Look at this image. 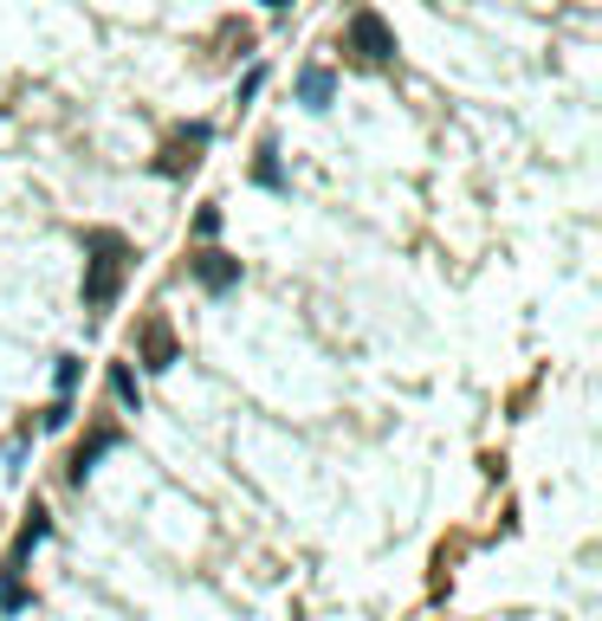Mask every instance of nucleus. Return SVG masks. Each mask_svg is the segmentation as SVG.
I'll list each match as a JSON object with an SVG mask.
<instances>
[{"label":"nucleus","instance_id":"nucleus-1","mask_svg":"<svg viewBox=\"0 0 602 621\" xmlns=\"http://www.w3.org/2000/svg\"><path fill=\"white\" fill-rule=\"evenodd\" d=\"M117 279H123V240L117 233H91V279H84V304L104 311L117 298Z\"/></svg>","mask_w":602,"mask_h":621},{"label":"nucleus","instance_id":"nucleus-2","mask_svg":"<svg viewBox=\"0 0 602 621\" xmlns=\"http://www.w3.org/2000/svg\"><path fill=\"white\" fill-rule=\"evenodd\" d=\"M350 46H357L370 66H389V52H395V39H389V27H382L377 13H357V20H350Z\"/></svg>","mask_w":602,"mask_h":621},{"label":"nucleus","instance_id":"nucleus-3","mask_svg":"<svg viewBox=\"0 0 602 621\" xmlns=\"http://www.w3.org/2000/svg\"><path fill=\"white\" fill-rule=\"evenodd\" d=\"M117 440H123L117 428H91V434L78 440V453H72V485H84V479H91V467H98V460L111 453Z\"/></svg>","mask_w":602,"mask_h":621},{"label":"nucleus","instance_id":"nucleus-4","mask_svg":"<svg viewBox=\"0 0 602 621\" xmlns=\"http://www.w3.org/2000/svg\"><path fill=\"white\" fill-rule=\"evenodd\" d=\"M338 98V78H331V66H304L299 72V104L304 110H324Z\"/></svg>","mask_w":602,"mask_h":621},{"label":"nucleus","instance_id":"nucleus-5","mask_svg":"<svg viewBox=\"0 0 602 621\" xmlns=\"http://www.w3.org/2000/svg\"><path fill=\"white\" fill-rule=\"evenodd\" d=\"M194 279H201L208 292H227V286L240 279V259H227V253H201V259H194Z\"/></svg>","mask_w":602,"mask_h":621},{"label":"nucleus","instance_id":"nucleus-6","mask_svg":"<svg viewBox=\"0 0 602 621\" xmlns=\"http://www.w3.org/2000/svg\"><path fill=\"white\" fill-rule=\"evenodd\" d=\"M111 389H117V402H123V408H143V389H137L130 369H111Z\"/></svg>","mask_w":602,"mask_h":621},{"label":"nucleus","instance_id":"nucleus-7","mask_svg":"<svg viewBox=\"0 0 602 621\" xmlns=\"http://www.w3.org/2000/svg\"><path fill=\"white\" fill-rule=\"evenodd\" d=\"M169 357H175V350H169V330L150 324V369H169Z\"/></svg>","mask_w":602,"mask_h":621},{"label":"nucleus","instance_id":"nucleus-8","mask_svg":"<svg viewBox=\"0 0 602 621\" xmlns=\"http://www.w3.org/2000/svg\"><path fill=\"white\" fill-rule=\"evenodd\" d=\"M52 382H59V402H72V389H78V357H59V375H52Z\"/></svg>","mask_w":602,"mask_h":621},{"label":"nucleus","instance_id":"nucleus-9","mask_svg":"<svg viewBox=\"0 0 602 621\" xmlns=\"http://www.w3.org/2000/svg\"><path fill=\"white\" fill-rule=\"evenodd\" d=\"M0 609H27V583L20 577H0Z\"/></svg>","mask_w":602,"mask_h":621},{"label":"nucleus","instance_id":"nucleus-10","mask_svg":"<svg viewBox=\"0 0 602 621\" xmlns=\"http://www.w3.org/2000/svg\"><path fill=\"white\" fill-rule=\"evenodd\" d=\"M253 176H260L265 188H279V182H285V176H279V162H272V149H265V156H260V169H253Z\"/></svg>","mask_w":602,"mask_h":621},{"label":"nucleus","instance_id":"nucleus-11","mask_svg":"<svg viewBox=\"0 0 602 621\" xmlns=\"http://www.w3.org/2000/svg\"><path fill=\"white\" fill-rule=\"evenodd\" d=\"M265 7H285V0H265Z\"/></svg>","mask_w":602,"mask_h":621}]
</instances>
